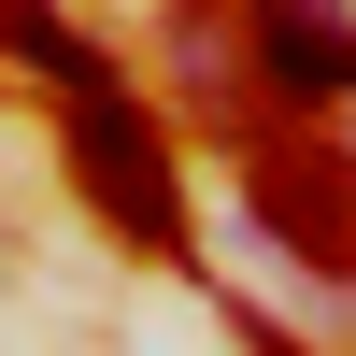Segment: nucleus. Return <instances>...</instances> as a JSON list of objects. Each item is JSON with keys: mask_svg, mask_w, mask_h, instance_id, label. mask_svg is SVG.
Here are the masks:
<instances>
[{"mask_svg": "<svg viewBox=\"0 0 356 356\" xmlns=\"http://www.w3.org/2000/svg\"><path fill=\"white\" fill-rule=\"evenodd\" d=\"M72 171H86V200H100L143 257H186V171H171L157 114H143L129 86H72Z\"/></svg>", "mask_w": 356, "mask_h": 356, "instance_id": "nucleus-1", "label": "nucleus"}, {"mask_svg": "<svg viewBox=\"0 0 356 356\" xmlns=\"http://www.w3.org/2000/svg\"><path fill=\"white\" fill-rule=\"evenodd\" d=\"M243 200H257V228H271L300 271L356 285V157H342V143H314V129H271V143L243 157Z\"/></svg>", "mask_w": 356, "mask_h": 356, "instance_id": "nucleus-2", "label": "nucleus"}, {"mask_svg": "<svg viewBox=\"0 0 356 356\" xmlns=\"http://www.w3.org/2000/svg\"><path fill=\"white\" fill-rule=\"evenodd\" d=\"M257 72L285 100H356V29L342 0H257Z\"/></svg>", "mask_w": 356, "mask_h": 356, "instance_id": "nucleus-3", "label": "nucleus"}, {"mask_svg": "<svg viewBox=\"0 0 356 356\" xmlns=\"http://www.w3.org/2000/svg\"><path fill=\"white\" fill-rule=\"evenodd\" d=\"M0 57H29L57 100H72V86H114V57L86 43V29H57V0H0Z\"/></svg>", "mask_w": 356, "mask_h": 356, "instance_id": "nucleus-4", "label": "nucleus"}]
</instances>
